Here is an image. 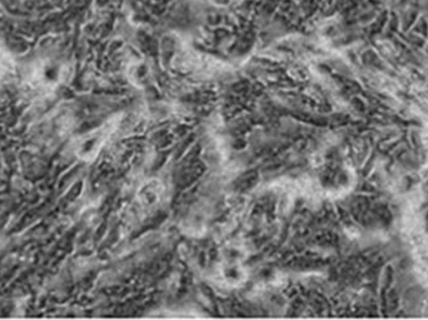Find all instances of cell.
Masks as SVG:
<instances>
[{"instance_id": "obj_1", "label": "cell", "mask_w": 428, "mask_h": 320, "mask_svg": "<svg viewBox=\"0 0 428 320\" xmlns=\"http://www.w3.org/2000/svg\"><path fill=\"white\" fill-rule=\"evenodd\" d=\"M221 272H222L223 279L231 286H240L247 278L246 269L243 268L242 262L224 260Z\"/></svg>"}]
</instances>
